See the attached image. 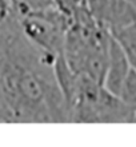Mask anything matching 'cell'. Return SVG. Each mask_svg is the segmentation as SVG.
I'll return each instance as SVG.
<instances>
[{
  "instance_id": "3957f363",
  "label": "cell",
  "mask_w": 136,
  "mask_h": 147,
  "mask_svg": "<svg viewBox=\"0 0 136 147\" xmlns=\"http://www.w3.org/2000/svg\"><path fill=\"white\" fill-rule=\"evenodd\" d=\"M133 67L131 66L129 60L125 56L124 51L121 50L119 43L111 35L109 42V52H108V66L105 72L104 86L105 88L112 94L120 96L121 88L124 86L125 79L128 78L129 72Z\"/></svg>"
},
{
  "instance_id": "7a4b0ae2",
  "label": "cell",
  "mask_w": 136,
  "mask_h": 147,
  "mask_svg": "<svg viewBox=\"0 0 136 147\" xmlns=\"http://www.w3.org/2000/svg\"><path fill=\"white\" fill-rule=\"evenodd\" d=\"M21 30L32 43L58 58L64 54L67 31L72 19L56 5L43 11L17 13Z\"/></svg>"
},
{
  "instance_id": "6da1fadb",
  "label": "cell",
  "mask_w": 136,
  "mask_h": 147,
  "mask_svg": "<svg viewBox=\"0 0 136 147\" xmlns=\"http://www.w3.org/2000/svg\"><path fill=\"white\" fill-rule=\"evenodd\" d=\"M55 58L25 36L19 15L0 24L1 123H63L71 111L55 72Z\"/></svg>"
},
{
  "instance_id": "ba28073f",
  "label": "cell",
  "mask_w": 136,
  "mask_h": 147,
  "mask_svg": "<svg viewBox=\"0 0 136 147\" xmlns=\"http://www.w3.org/2000/svg\"><path fill=\"white\" fill-rule=\"evenodd\" d=\"M0 123H1V115H0Z\"/></svg>"
},
{
  "instance_id": "52a82bcc",
  "label": "cell",
  "mask_w": 136,
  "mask_h": 147,
  "mask_svg": "<svg viewBox=\"0 0 136 147\" xmlns=\"http://www.w3.org/2000/svg\"><path fill=\"white\" fill-rule=\"evenodd\" d=\"M128 3L131 4L133 8H135V11H136V0H128Z\"/></svg>"
},
{
  "instance_id": "5b68a950",
  "label": "cell",
  "mask_w": 136,
  "mask_h": 147,
  "mask_svg": "<svg viewBox=\"0 0 136 147\" xmlns=\"http://www.w3.org/2000/svg\"><path fill=\"white\" fill-rule=\"evenodd\" d=\"M12 4L17 13L43 11L47 8L55 7L54 0H12Z\"/></svg>"
},
{
  "instance_id": "8992f818",
  "label": "cell",
  "mask_w": 136,
  "mask_h": 147,
  "mask_svg": "<svg viewBox=\"0 0 136 147\" xmlns=\"http://www.w3.org/2000/svg\"><path fill=\"white\" fill-rule=\"evenodd\" d=\"M55 5L63 11L66 15H68L72 19L78 12L86 9L87 7V1L86 0H54Z\"/></svg>"
},
{
  "instance_id": "277c9868",
  "label": "cell",
  "mask_w": 136,
  "mask_h": 147,
  "mask_svg": "<svg viewBox=\"0 0 136 147\" xmlns=\"http://www.w3.org/2000/svg\"><path fill=\"white\" fill-rule=\"evenodd\" d=\"M111 35L119 43L131 66L136 70V20L124 27L112 31Z\"/></svg>"
}]
</instances>
